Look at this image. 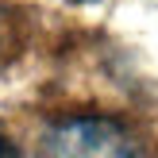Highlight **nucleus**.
Masks as SVG:
<instances>
[{
  "label": "nucleus",
  "mask_w": 158,
  "mask_h": 158,
  "mask_svg": "<svg viewBox=\"0 0 158 158\" xmlns=\"http://www.w3.org/2000/svg\"><path fill=\"white\" fill-rule=\"evenodd\" d=\"M43 158H151V143L143 131L112 116H69L46 127Z\"/></svg>",
  "instance_id": "obj_1"
},
{
  "label": "nucleus",
  "mask_w": 158,
  "mask_h": 158,
  "mask_svg": "<svg viewBox=\"0 0 158 158\" xmlns=\"http://www.w3.org/2000/svg\"><path fill=\"white\" fill-rule=\"evenodd\" d=\"M0 158H19L15 143H12V139H4V135H0Z\"/></svg>",
  "instance_id": "obj_2"
},
{
  "label": "nucleus",
  "mask_w": 158,
  "mask_h": 158,
  "mask_svg": "<svg viewBox=\"0 0 158 158\" xmlns=\"http://www.w3.org/2000/svg\"><path fill=\"white\" fill-rule=\"evenodd\" d=\"M77 4H93V0H77Z\"/></svg>",
  "instance_id": "obj_3"
}]
</instances>
